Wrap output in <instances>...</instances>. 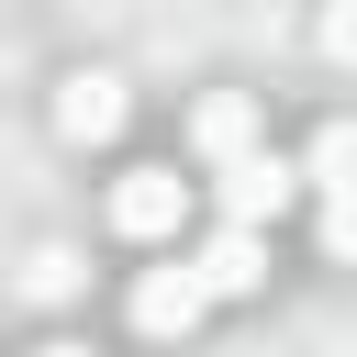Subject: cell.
Here are the masks:
<instances>
[{
  "mask_svg": "<svg viewBox=\"0 0 357 357\" xmlns=\"http://www.w3.org/2000/svg\"><path fill=\"white\" fill-rule=\"evenodd\" d=\"M56 134H67V145H112V134H123V78H112V67L56 78Z\"/></svg>",
  "mask_w": 357,
  "mask_h": 357,
  "instance_id": "5b68a950",
  "label": "cell"
},
{
  "mask_svg": "<svg viewBox=\"0 0 357 357\" xmlns=\"http://www.w3.org/2000/svg\"><path fill=\"white\" fill-rule=\"evenodd\" d=\"M301 190H357V123H324L301 145Z\"/></svg>",
  "mask_w": 357,
  "mask_h": 357,
  "instance_id": "52a82bcc",
  "label": "cell"
},
{
  "mask_svg": "<svg viewBox=\"0 0 357 357\" xmlns=\"http://www.w3.org/2000/svg\"><path fill=\"white\" fill-rule=\"evenodd\" d=\"M22 290H33V301H67V290H78V257H67V245H45V257L22 268Z\"/></svg>",
  "mask_w": 357,
  "mask_h": 357,
  "instance_id": "9c48e42d",
  "label": "cell"
},
{
  "mask_svg": "<svg viewBox=\"0 0 357 357\" xmlns=\"http://www.w3.org/2000/svg\"><path fill=\"white\" fill-rule=\"evenodd\" d=\"M190 145H201L212 167H223V156H245V145H257V100H245V89H212V100L190 112Z\"/></svg>",
  "mask_w": 357,
  "mask_h": 357,
  "instance_id": "8992f818",
  "label": "cell"
},
{
  "mask_svg": "<svg viewBox=\"0 0 357 357\" xmlns=\"http://www.w3.org/2000/svg\"><path fill=\"white\" fill-rule=\"evenodd\" d=\"M190 268L212 279V301H245V290H268V223H212V234L190 245Z\"/></svg>",
  "mask_w": 357,
  "mask_h": 357,
  "instance_id": "277c9868",
  "label": "cell"
},
{
  "mask_svg": "<svg viewBox=\"0 0 357 357\" xmlns=\"http://www.w3.org/2000/svg\"><path fill=\"white\" fill-rule=\"evenodd\" d=\"M324 257L357 268V190H324Z\"/></svg>",
  "mask_w": 357,
  "mask_h": 357,
  "instance_id": "ba28073f",
  "label": "cell"
},
{
  "mask_svg": "<svg viewBox=\"0 0 357 357\" xmlns=\"http://www.w3.org/2000/svg\"><path fill=\"white\" fill-rule=\"evenodd\" d=\"M33 357H89V346H67V335H56V346H33Z\"/></svg>",
  "mask_w": 357,
  "mask_h": 357,
  "instance_id": "8fae6325",
  "label": "cell"
},
{
  "mask_svg": "<svg viewBox=\"0 0 357 357\" xmlns=\"http://www.w3.org/2000/svg\"><path fill=\"white\" fill-rule=\"evenodd\" d=\"M178 223H190V178H178V167H123V178H112V234L167 245Z\"/></svg>",
  "mask_w": 357,
  "mask_h": 357,
  "instance_id": "7a4b0ae2",
  "label": "cell"
},
{
  "mask_svg": "<svg viewBox=\"0 0 357 357\" xmlns=\"http://www.w3.org/2000/svg\"><path fill=\"white\" fill-rule=\"evenodd\" d=\"M201 312H212V279H201L190 257H167V268H145V279H134V335H156V346H167V335H190Z\"/></svg>",
  "mask_w": 357,
  "mask_h": 357,
  "instance_id": "3957f363",
  "label": "cell"
},
{
  "mask_svg": "<svg viewBox=\"0 0 357 357\" xmlns=\"http://www.w3.org/2000/svg\"><path fill=\"white\" fill-rule=\"evenodd\" d=\"M290 201H301V156L245 145V156H223V167H212V212H223V223H279Z\"/></svg>",
  "mask_w": 357,
  "mask_h": 357,
  "instance_id": "6da1fadb",
  "label": "cell"
},
{
  "mask_svg": "<svg viewBox=\"0 0 357 357\" xmlns=\"http://www.w3.org/2000/svg\"><path fill=\"white\" fill-rule=\"evenodd\" d=\"M324 56H346V67H357V0H335V11H324Z\"/></svg>",
  "mask_w": 357,
  "mask_h": 357,
  "instance_id": "30bf717a",
  "label": "cell"
}]
</instances>
